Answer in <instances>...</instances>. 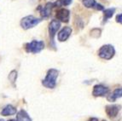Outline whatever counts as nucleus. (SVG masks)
<instances>
[{"label": "nucleus", "mask_w": 122, "mask_h": 121, "mask_svg": "<svg viewBox=\"0 0 122 121\" xmlns=\"http://www.w3.org/2000/svg\"><path fill=\"white\" fill-rule=\"evenodd\" d=\"M59 75V72L56 69L51 68L48 70L45 79L42 81V85L47 89H54L56 85V79Z\"/></svg>", "instance_id": "1"}, {"label": "nucleus", "mask_w": 122, "mask_h": 121, "mask_svg": "<svg viewBox=\"0 0 122 121\" xmlns=\"http://www.w3.org/2000/svg\"><path fill=\"white\" fill-rule=\"evenodd\" d=\"M41 20H42L41 19L36 18L33 15H27L20 20V26L25 30H28L40 23Z\"/></svg>", "instance_id": "2"}, {"label": "nucleus", "mask_w": 122, "mask_h": 121, "mask_svg": "<svg viewBox=\"0 0 122 121\" xmlns=\"http://www.w3.org/2000/svg\"><path fill=\"white\" fill-rule=\"evenodd\" d=\"M114 54H115V50H114V46L110 45H103L100 48L99 51H98V55L101 58L105 59V60L112 59L114 57Z\"/></svg>", "instance_id": "3"}, {"label": "nucleus", "mask_w": 122, "mask_h": 121, "mask_svg": "<svg viewBox=\"0 0 122 121\" xmlns=\"http://www.w3.org/2000/svg\"><path fill=\"white\" fill-rule=\"evenodd\" d=\"M45 48V43L43 41H37L33 40L32 42L28 43L26 45V50L28 53H36L40 52Z\"/></svg>", "instance_id": "4"}, {"label": "nucleus", "mask_w": 122, "mask_h": 121, "mask_svg": "<svg viewBox=\"0 0 122 121\" xmlns=\"http://www.w3.org/2000/svg\"><path fill=\"white\" fill-rule=\"evenodd\" d=\"M60 26H61V22L57 20H52L51 22L49 25V33H50V38H51V43L55 47V42H54V38H55L56 33L57 31L59 30Z\"/></svg>", "instance_id": "5"}, {"label": "nucleus", "mask_w": 122, "mask_h": 121, "mask_svg": "<svg viewBox=\"0 0 122 121\" xmlns=\"http://www.w3.org/2000/svg\"><path fill=\"white\" fill-rule=\"evenodd\" d=\"M106 113L110 119H114L119 114V112L120 111V106L119 105H109L106 106L105 107Z\"/></svg>", "instance_id": "6"}, {"label": "nucleus", "mask_w": 122, "mask_h": 121, "mask_svg": "<svg viewBox=\"0 0 122 121\" xmlns=\"http://www.w3.org/2000/svg\"><path fill=\"white\" fill-rule=\"evenodd\" d=\"M56 17L57 20H61L62 22H68L69 21V17H70V11L66 9H61V10H57L56 14Z\"/></svg>", "instance_id": "7"}, {"label": "nucleus", "mask_w": 122, "mask_h": 121, "mask_svg": "<svg viewBox=\"0 0 122 121\" xmlns=\"http://www.w3.org/2000/svg\"><path fill=\"white\" fill-rule=\"evenodd\" d=\"M108 92V88L102 85H97L94 86L92 95L94 96H104Z\"/></svg>", "instance_id": "8"}, {"label": "nucleus", "mask_w": 122, "mask_h": 121, "mask_svg": "<svg viewBox=\"0 0 122 121\" xmlns=\"http://www.w3.org/2000/svg\"><path fill=\"white\" fill-rule=\"evenodd\" d=\"M55 7L54 3H47L46 5L44 7H39V10H40L41 16L42 18H48L51 14V10Z\"/></svg>", "instance_id": "9"}, {"label": "nucleus", "mask_w": 122, "mask_h": 121, "mask_svg": "<svg viewBox=\"0 0 122 121\" xmlns=\"http://www.w3.org/2000/svg\"><path fill=\"white\" fill-rule=\"evenodd\" d=\"M82 4L85 7L89 9H96L97 10H103L104 7L102 4L96 2V0H83Z\"/></svg>", "instance_id": "10"}, {"label": "nucleus", "mask_w": 122, "mask_h": 121, "mask_svg": "<svg viewBox=\"0 0 122 121\" xmlns=\"http://www.w3.org/2000/svg\"><path fill=\"white\" fill-rule=\"evenodd\" d=\"M72 33V28L69 26H65L64 28H62L60 32L58 33V40L60 42H64L69 38V36Z\"/></svg>", "instance_id": "11"}, {"label": "nucleus", "mask_w": 122, "mask_h": 121, "mask_svg": "<svg viewBox=\"0 0 122 121\" xmlns=\"http://www.w3.org/2000/svg\"><path fill=\"white\" fill-rule=\"evenodd\" d=\"M16 108L11 105H7L1 112V115L3 116H10V115H14L16 113Z\"/></svg>", "instance_id": "12"}, {"label": "nucleus", "mask_w": 122, "mask_h": 121, "mask_svg": "<svg viewBox=\"0 0 122 121\" xmlns=\"http://www.w3.org/2000/svg\"><path fill=\"white\" fill-rule=\"evenodd\" d=\"M15 121H32V119L29 117L28 113L25 110H20L16 115Z\"/></svg>", "instance_id": "13"}, {"label": "nucleus", "mask_w": 122, "mask_h": 121, "mask_svg": "<svg viewBox=\"0 0 122 121\" xmlns=\"http://www.w3.org/2000/svg\"><path fill=\"white\" fill-rule=\"evenodd\" d=\"M122 95V90L121 88H118V89H116L112 94H110L109 96H108V101H115V100H117L118 98H120Z\"/></svg>", "instance_id": "14"}, {"label": "nucleus", "mask_w": 122, "mask_h": 121, "mask_svg": "<svg viewBox=\"0 0 122 121\" xmlns=\"http://www.w3.org/2000/svg\"><path fill=\"white\" fill-rule=\"evenodd\" d=\"M114 11H115V9L114 8H110L107 9V10H104V17H103V22H107L108 19H110L114 15Z\"/></svg>", "instance_id": "15"}, {"label": "nucleus", "mask_w": 122, "mask_h": 121, "mask_svg": "<svg viewBox=\"0 0 122 121\" xmlns=\"http://www.w3.org/2000/svg\"><path fill=\"white\" fill-rule=\"evenodd\" d=\"M73 0H58L56 2L54 3L55 7L56 6H67L69 4H72Z\"/></svg>", "instance_id": "16"}, {"label": "nucleus", "mask_w": 122, "mask_h": 121, "mask_svg": "<svg viewBox=\"0 0 122 121\" xmlns=\"http://www.w3.org/2000/svg\"><path fill=\"white\" fill-rule=\"evenodd\" d=\"M16 78H17V72L16 71H12L11 73H10V75H9V79H10V81H11V83L14 84L15 81L16 80Z\"/></svg>", "instance_id": "17"}, {"label": "nucleus", "mask_w": 122, "mask_h": 121, "mask_svg": "<svg viewBox=\"0 0 122 121\" xmlns=\"http://www.w3.org/2000/svg\"><path fill=\"white\" fill-rule=\"evenodd\" d=\"M91 35L94 38H98V37L101 36V30L100 29H93V30L91 32Z\"/></svg>", "instance_id": "18"}, {"label": "nucleus", "mask_w": 122, "mask_h": 121, "mask_svg": "<svg viewBox=\"0 0 122 121\" xmlns=\"http://www.w3.org/2000/svg\"><path fill=\"white\" fill-rule=\"evenodd\" d=\"M121 17H122V14H119L117 15V16H116V21L117 22H119L120 24H121Z\"/></svg>", "instance_id": "19"}, {"label": "nucleus", "mask_w": 122, "mask_h": 121, "mask_svg": "<svg viewBox=\"0 0 122 121\" xmlns=\"http://www.w3.org/2000/svg\"><path fill=\"white\" fill-rule=\"evenodd\" d=\"M88 121H98V119L97 118H92L91 119H89Z\"/></svg>", "instance_id": "20"}, {"label": "nucleus", "mask_w": 122, "mask_h": 121, "mask_svg": "<svg viewBox=\"0 0 122 121\" xmlns=\"http://www.w3.org/2000/svg\"><path fill=\"white\" fill-rule=\"evenodd\" d=\"M8 121H15V119H10V120H8Z\"/></svg>", "instance_id": "21"}, {"label": "nucleus", "mask_w": 122, "mask_h": 121, "mask_svg": "<svg viewBox=\"0 0 122 121\" xmlns=\"http://www.w3.org/2000/svg\"><path fill=\"white\" fill-rule=\"evenodd\" d=\"M102 121H106V120H102Z\"/></svg>", "instance_id": "22"}]
</instances>
